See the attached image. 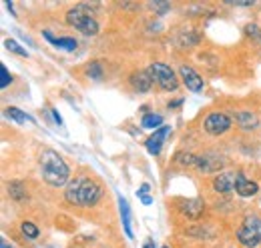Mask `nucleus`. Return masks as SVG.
Listing matches in <instances>:
<instances>
[{
    "instance_id": "15",
    "label": "nucleus",
    "mask_w": 261,
    "mask_h": 248,
    "mask_svg": "<svg viewBox=\"0 0 261 248\" xmlns=\"http://www.w3.org/2000/svg\"><path fill=\"white\" fill-rule=\"evenodd\" d=\"M235 122L239 124L241 128H245V130H251V128H255L259 124V120H257V116L253 112H237L235 114Z\"/></svg>"
},
{
    "instance_id": "16",
    "label": "nucleus",
    "mask_w": 261,
    "mask_h": 248,
    "mask_svg": "<svg viewBox=\"0 0 261 248\" xmlns=\"http://www.w3.org/2000/svg\"><path fill=\"white\" fill-rule=\"evenodd\" d=\"M81 180L83 178H76L74 182H70V184L66 186V192H65V198L68 204H81V200H79V190H81Z\"/></svg>"
},
{
    "instance_id": "35",
    "label": "nucleus",
    "mask_w": 261,
    "mask_h": 248,
    "mask_svg": "<svg viewBox=\"0 0 261 248\" xmlns=\"http://www.w3.org/2000/svg\"><path fill=\"white\" fill-rule=\"evenodd\" d=\"M163 248H169V246H163Z\"/></svg>"
},
{
    "instance_id": "26",
    "label": "nucleus",
    "mask_w": 261,
    "mask_h": 248,
    "mask_svg": "<svg viewBox=\"0 0 261 248\" xmlns=\"http://www.w3.org/2000/svg\"><path fill=\"white\" fill-rule=\"evenodd\" d=\"M151 8H153L155 12H159V14H165V12L169 10V2H165V0H157V2H153V4H151Z\"/></svg>"
},
{
    "instance_id": "25",
    "label": "nucleus",
    "mask_w": 261,
    "mask_h": 248,
    "mask_svg": "<svg viewBox=\"0 0 261 248\" xmlns=\"http://www.w3.org/2000/svg\"><path fill=\"white\" fill-rule=\"evenodd\" d=\"M10 82H12V78H10L8 70H6V66H0V86H2V88H6Z\"/></svg>"
},
{
    "instance_id": "1",
    "label": "nucleus",
    "mask_w": 261,
    "mask_h": 248,
    "mask_svg": "<svg viewBox=\"0 0 261 248\" xmlns=\"http://www.w3.org/2000/svg\"><path fill=\"white\" fill-rule=\"evenodd\" d=\"M40 172L42 180L50 186H65L68 182V166L55 150H44L40 154Z\"/></svg>"
},
{
    "instance_id": "30",
    "label": "nucleus",
    "mask_w": 261,
    "mask_h": 248,
    "mask_svg": "<svg viewBox=\"0 0 261 248\" xmlns=\"http://www.w3.org/2000/svg\"><path fill=\"white\" fill-rule=\"evenodd\" d=\"M149 192V184H143L139 188V192H137V196H143V194H147Z\"/></svg>"
},
{
    "instance_id": "20",
    "label": "nucleus",
    "mask_w": 261,
    "mask_h": 248,
    "mask_svg": "<svg viewBox=\"0 0 261 248\" xmlns=\"http://www.w3.org/2000/svg\"><path fill=\"white\" fill-rule=\"evenodd\" d=\"M175 162H179L183 166H197V156L191 152H179L175 156Z\"/></svg>"
},
{
    "instance_id": "27",
    "label": "nucleus",
    "mask_w": 261,
    "mask_h": 248,
    "mask_svg": "<svg viewBox=\"0 0 261 248\" xmlns=\"http://www.w3.org/2000/svg\"><path fill=\"white\" fill-rule=\"evenodd\" d=\"M245 34L247 36H253V38H261V30L257 24H247L245 26Z\"/></svg>"
},
{
    "instance_id": "6",
    "label": "nucleus",
    "mask_w": 261,
    "mask_h": 248,
    "mask_svg": "<svg viewBox=\"0 0 261 248\" xmlns=\"http://www.w3.org/2000/svg\"><path fill=\"white\" fill-rule=\"evenodd\" d=\"M102 196V188L95 182V180H89V178H83L81 180V190H79V200H81V206H93L97 204Z\"/></svg>"
},
{
    "instance_id": "9",
    "label": "nucleus",
    "mask_w": 261,
    "mask_h": 248,
    "mask_svg": "<svg viewBox=\"0 0 261 248\" xmlns=\"http://www.w3.org/2000/svg\"><path fill=\"white\" fill-rule=\"evenodd\" d=\"M237 178H239V172H221V174L215 176L213 188L217 192H231L237 186Z\"/></svg>"
},
{
    "instance_id": "29",
    "label": "nucleus",
    "mask_w": 261,
    "mask_h": 248,
    "mask_svg": "<svg viewBox=\"0 0 261 248\" xmlns=\"http://www.w3.org/2000/svg\"><path fill=\"white\" fill-rule=\"evenodd\" d=\"M141 202L149 206V204H153V198H151V196H147V194H143V196H141Z\"/></svg>"
},
{
    "instance_id": "33",
    "label": "nucleus",
    "mask_w": 261,
    "mask_h": 248,
    "mask_svg": "<svg viewBox=\"0 0 261 248\" xmlns=\"http://www.w3.org/2000/svg\"><path fill=\"white\" fill-rule=\"evenodd\" d=\"M143 248H155V244H153L151 240H147V242H145V246H143Z\"/></svg>"
},
{
    "instance_id": "10",
    "label": "nucleus",
    "mask_w": 261,
    "mask_h": 248,
    "mask_svg": "<svg viewBox=\"0 0 261 248\" xmlns=\"http://www.w3.org/2000/svg\"><path fill=\"white\" fill-rule=\"evenodd\" d=\"M153 84V78L149 74V70H139V72H133L130 74V86L137 90V92H147Z\"/></svg>"
},
{
    "instance_id": "11",
    "label": "nucleus",
    "mask_w": 261,
    "mask_h": 248,
    "mask_svg": "<svg viewBox=\"0 0 261 248\" xmlns=\"http://www.w3.org/2000/svg\"><path fill=\"white\" fill-rule=\"evenodd\" d=\"M257 190H259L257 182H253V180L245 178L243 174H239V178H237V186H235V192H237L239 196L249 198V196H255V194H257Z\"/></svg>"
},
{
    "instance_id": "21",
    "label": "nucleus",
    "mask_w": 261,
    "mask_h": 248,
    "mask_svg": "<svg viewBox=\"0 0 261 248\" xmlns=\"http://www.w3.org/2000/svg\"><path fill=\"white\" fill-rule=\"evenodd\" d=\"M6 114L12 118V120H16L18 124H24L27 120H31V116H27L22 110H18V108H14V106H10V108H6Z\"/></svg>"
},
{
    "instance_id": "17",
    "label": "nucleus",
    "mask_w": 261,
    "mask_h": 248,
    "mask_svg": "<svg viewBox=\"0 0 261 248\" xmlns=\"http://www.w3.org/2000/svg\"><path fill=\"white\" fill-rule=\"evenodd\" d=\"M213 156H203V158H197V166L201 168V170H205V172H211V170H217V168H221L223 166V162H221V158H215L213 162H209Z\"/></svg>"
},
{
    "instance_id": "12",
    "label": "nucleus",
    "mask_w": 261,
    "mask_h": 248,
    "mask_svg": "<svg viewBox=\"0 0 261 248\" xmlns=\"http://www.w3.org/2000/svg\"><path fill=\"white\" fill-rule=\"evenodd\" d=\"M203 210H205V202H203L201 198H189V200H185V202L181 204V212L189 218L201 216Z\"/></svg>"
},
{
    "instance_id": "22",
    "label": "nucleus",
    "mask_w": 261,
    "mask_h": 248,
    "mask_svg": "<svg viewBox=\"0 0 261 248\" xmlns=\"http://www.w3.org/2000/svg\"><path fill=\"white\" fill-rule=\"evenodd\" d=\"M4 46L10 50V52H14V54H20V56H29V50H24L16 40H12V38H8V40H4Z\"/></svg>"
},
{
    "instance_id": "2",
    "label": "nucleus",
    "mask_w": 261,
    "mask_h": 248,
    "mask_svg": "<svg viewBox=\"0 0 261 248\" xmlns=\"http://www.w3.org/2000/svg\"><path fill=\"white\" fill-rule=\"evenodd\" d=\"M66 22L87 36H95L98 32V22L89 4H76L74 8H70L66 12Z\"/></svg>"
},
{
    "instance_id": "31",
    "label": "nucleus",
    "mask_w": 261,
    "mask_h": 248,
    "mask_svg": "<svg viewBox=\"0 0 261 248\" xmlns=\"http://www.w3.org/2000/svg\"><path fill=\"white\" fill-rule=\"evenodd\" d=\"M53 114H55V120H57V124H63V120H61V116H59V112H57V110H53Z\"/></svg>"
},
{
    "instance_id": "32",
    "label": "nucleus",
    "mask_w": 261,
    "mask_h": 248,
    "mask_svg": "<svg viewBox=\"0 0 261 248\" xmlns=\"http://www.w3.org/2000/svg\"><path fill=\"white\" fill-rule=\"evenodd\" d=\"M6 8H8V10L14 14V6H12V2H6Z\"/></svg>"
},
{
    "instance_id": "3",
    "label": "nucleus",
    "mask_w": 261,
    "mask_h": 248,
    "mask_svg": "<svg viewBox=\"0 0 261 248\" xmlns=\"http://www.w3.org/2000/svg\"><path fill=\"white\" fill-rule=\"evenodd\" d=\"M237 240L247 248H255L261 244V218L259 216H247L239 230H237Z\"/></svg>"
},
{
    "instance_id": "24",
    "label": "nucleus",
    "mask_w": 261,
    "mask_h": 248,
    "mask_svg": "<svg viewBox=\"0 0 261 248\" xmlns=\"http://www.w3.org/2000/svg\"><path fill=\"white\" fill-rule=\"evenodd\" d=\"M22 232H24V236H29V238H36L38 236V226L34 224V222H22Z\"/></svg>"
},
{
    "instance_id": "7",
    "label": "nucleus",
    "mask_w": 261,
    "mask_h": 248,
    "mask_svg": "<svg viewBox=\"0 0 261 248\" xmlns=\"http://www.w3.org/2000/svg\"><path fill=\"white\" fill-rule=\"evenodd\" d=\"M179 74H181V78H183V84H185L189 90H193V92H201V90H203V78L197 74L191 66L183 64V66L179 68Z\"/></svg>"
},
{
    "instance_id": "4",
    "label": "nucleus",
    "mask_w": 261,
    "mask_h": 248,
    "mask_svg": "<svg viewBox=\"0 0 261 248\" xmlns=\"http://www.w3.org/2000/svg\"><path fill=\"white\" fill-rule=\"evenodd\" d=\"M149 74H151L153 82H157L163 90H177V86H179L175 72L171 70V66H167L163 62H153L149 66Z\"/></svg>"
},
{
    "instance_id": "18",
    "label": "nucleus",
    "mask_w": 261,
    "mask_h": 248,
    "mask_svg": "<svg viewBox=\"0 0 261 248\" xmlns=\"http://www.w3.org/2000/svg\"><path fill=\"white\" fill-rule=\"evenodd\" d=\"M8 194L14 200H24L27 198V188L22 186V182H10L8 184Z\"/></svg>"
},
{
    "instance_id": "8",
    "label": "nucleus",
    "mask_w": 261,
    "mask_h": 248,
    "mask_svg": "<svg viewBox=\"0 0 261 248\" xmlns=\"http://www.w3.org/2000/svg\"><path fill=\"white\" fill-rule=\"evenodd\" d=\"M171 132V126H161L159 130H155V134H151L149 138H147V142H145V146H147V150L151 152V154H159L161 152V148H163V140L167 138V134Z\"/></svg>"
},
{
    "instance_id": "34",
    "label": "nucleus",
    "mask_w": 261,
    "mask_h": 248,
    "mask_svg": "<svg viewBox=\"0 0 261 248\" xmlns=\"http://www.w3.org/2000/svg\"><path fill=\"white\" fill-rule=\"evenodd\" d=\"M0 248H12V246H8V242H6V240H2V242H0Z\"/></svg>"
},
{
    "instance_id": "5",
    "label": "nucleus",
    "mask_w": 261,
    "mask_h": 248,
    "mask_svg": "<svg viewBox=\"0 0 261 248\" xmlns=\"http://www.w3.org/2000/svg\"><path fill=\"white\" fill-rule=\"evenodd\" d=\"M203 128L207 134L211 136H219V134H225L229 128H231V118L223 112H211L205 122H203Z\"/></svg>"
},
{
    "instance_id": "14",
    "label": "nucleus",
    "mask_w": 261,
    "mask_h": 248,
    "mask_svg": "<svg viewBox=\"0 0 261 248\" xmlns=\"http://www.w3.org/2000/svg\"><path fill=\"white\" fill-rule=\"evenodd\" d=\"M119 210H121V218H123V228H125V234L133 238V226H130V208H129V202L119 196Z\"/></svg>"
},
{
    "instance_id": "19",
    "label": "nucleus",
    "mask_w": 261,
    "mask_h": 248,
    "mask_svg": "<svg viewBox=\"0 0 261 248\" xmlns=\"http://www.w3.org/2000/svg\"><path fill=\"white\" fill-rule=\"evenodd\" d=\"M143 126L145 128H151V130H159L163 126V116H159V114H147L143 118Z\"/></svg>"
},
{
    "instance_id": "28",
    "label": "nucleus",
    "mask_w": 261,
    "mask_h": 248,
    "mask_svg": "<svg viewBox=\"0 0 261 248\" xmlns=\"http://www.w3.org/2000/svg\"><path fill=\"white\" fill-rule=\"evenodd\" d=\"M227 4H237V6H249L253 4V0H225Z\"/></svg>"
},
{
    "instance_id": "13",
    "label": "nucleus",
    "mask_w": 261,
    "mask_h": 248,
    "mask_svg": "<svg viewBox=\"0 0 261 248\" xmlns=\"http://www.w3.org/2000/svg\"><path fill=\"white\" fill-rule=\"evenodd\" d=\"M44 38L50 42V44H55L57 48H61V50H66V52H72L74 48H76V40L74 38H55L53 36V32L44 30Z\"/></svg>"
},
{
    "instance_id": "23",
    "label": "nucleus",
    "mask_w": 261,
    "mask_h": 248,
    "mask_svg": "<svg viewBox=\"0 0 261 248\" xmlns=\"http://www.w3.org/2000/svg\"><path fill=\"white\" fill-rule=\"evenodd\" d=\"M87 74H89L91 78H95V80H100V78H102V66H100L98 62H91L89 68H87Z\"/></svg>"
}]
</instances>
